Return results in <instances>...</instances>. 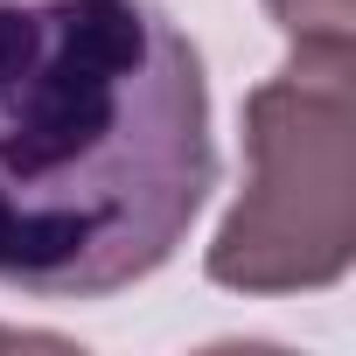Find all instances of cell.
<instances>
[{
    "mask_svg": "<svg viewBox=\"0 0 356 356\" xmlns=\"http://www.w3.org/2000/svg\"><path fill=\"white\" fill-rule=\"evenodd\" d=\"M217 189L203 49L161 0H0V286L154 280Z\"/></svg>",
    "mask_w": 356,
    "mask_h": 356,
    "instance_id": "6da1fadb",
    "label": "cell"
},
{
    "mask_svg": "<svg viewBox=\"0 0 356 356\" xmlns=\"http://www.w3.org/2000/svg\"><path fill=\"white\" fill-rule=\"evenodd\" d=\"M356 49H293L245 98V189L203 273L231 293H321L356 259Z\"/></svg>",
    "mask_w": 356,
    "mask_h": 356,
    "instance_id": "7a4b0ae2",
    "label": "cell"
},
{
    "mask_svg": "<svg viewBox=\"0 0 356 356\" xmlns=\"http://www.w3.org/2000/svg\"><path fill=\"white\" fill-rule=\"evenodd\" d=\"M266 15L293 49H356V8L349 0H266Z\"/></svg>",
    "mask_w": 356,
    "mask_h": 356,
    "instance_id": "3957f363",
    "label": "cell"
}]
</instances>
